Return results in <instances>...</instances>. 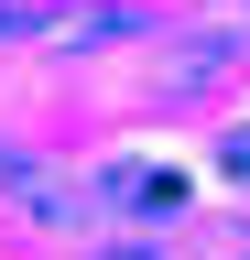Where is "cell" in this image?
<instances>
[{"instance_id": "6da1fadb", "label": "cell", "mask_w": 250, "mask_h": 260, "mask_svg": "<svg viewBox=\"0 0 250 260\" xmlns=\"http://www.w3.org/2000/svg\"><path fill=\"white\" fill-rule=\"evenodd\" d=\"M22 217H44V228H87V217H98V195H87V184H22Z\"/></svg>"}]
</instances>
